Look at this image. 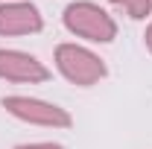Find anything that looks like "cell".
I'll return each instance as SVG.
<instances>
[{
  "label": "cell",
  "mask_w": 152,
  "mask_h": 149,
  "mask_svg": "<svg viewBox=\"0 0 152 149\" xmlns=\"http://www.w3.org/2000/svg\"><path fill=\"white\" fill-rule=\"evenodd\" d=\"M64 26L79 38H88V41H96V44H108L117 38V23L114 18L99 9L96 3H88V0H76L64 9Z\"/></svg>",
  "instance_id": "6da1fadb"
},
{
  "label": "cell",
  "mask_w": 152,
  "mask_h": 149,
  "mask_svg": "<svg viewBox=\"0 0 152 149\" xmlns=\"http://www.w3.org/2000/svg\"><path fill=\"white\" fill-rule=\"evenodd\" d=\"M56 67L67 82H73L79 88H91L105 76L102 58L96 53H91L88 47H79V44H58L56 47Z\"/></svg>",
  "instance_id": "7a4b0ae2"
},
{
  "label": "cell",
  "mask_w": 152,
  "mask_h": 149,
  "mask_svg": "<svg viewBox=\"0 0 152 149\" xmlns=\"http://www.w3.org/2000/svg\"><path fill=\"white\" fill-rule=\"evenodd\" d=\"M3 108L18 117L23 123H32V126H47V129H67L73 120L70 114L64 111L56 102H47V99H35V96H6L3 99Z\"/></svg>",
  "instance_id": "3957f363"
},
{
  "label": "cell",
  "mask_w": 152,
  "mask_h": 149,
  "mask_svg": "<svg viewBox=\"0 0 152 149\" xmlns=\"http://www.w3.org/2000/svg\"><path fill=\"white\" fill-rule=\"evenodd\" d=\"M0 79H9V82H47L50 70L38 61L35 56L23 53V50H0Z\"/></svg>",
  "instance_id": "277c9868"
},
{
  "label": "cell",
  "mask_w": 152,
  "mask_h": 149,
  "mask_svg": "<svg viewBox=\"0 0 152 149\" xmlns=\"http://www.w3.org/2000/svg\"><path fill=\"white\" fill-rule=\"evenodd\" d=\"M44 20L32 3H3L0 6V35H32L41 32Z\"/></svg>",
  "instance_id": "5b68a950"
},
{
  "label": "cell",
  "mask_w": 152,
  "mask_h": 149,
  "mask_svg": "<svg viewBox=\"0 0 152 149\" xmlns=\"http://www.w3.org/2000/svg\"><path fill=\"white\" fill-rule=\"evenodd\" d=\"M114 6H120L129 18H134V20H143L146 15L152 12V0H111Z\"/></svg>",
  "instance_id": "8992f818"
},
{
  "label": "cell",
  "mask_w": 152,
  "mask_h": 149,
  "mask_svg": "<svg viewBox=\"0 0 152 149\" xmlns=\"http://www.w3.org/2000/svg\"><path fill=\"white\" fill-rule=\"evenodd\" d=\"M15 149H61L58 143H23V146H15Z\"/></svg>",
  "instance_id": "52a82bcc"
},
{
  "label": "cell",
  "mask_w": 152,
  "mask_h": 149,
  "mask_svg": "<svg viewBox=\"0 0 152 149\" xmlns=\"http://www.w3.org/2000/svg\"><path fill=\"white\" fill-rule=\"evenodd\" d=\"M143 41H146V47H149V53H152V23L146 26V35H143Z\"/></svg>",
  "instance_id": "ba28073f"
}]
</instances>
